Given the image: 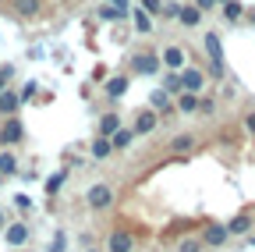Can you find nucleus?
Wrapping results in <instances>:
<instances>
[{"instance_id": "obj_5", "label": "nucleus", "mask_w": 255, "mask_h": 252, "mask_svg": "<svg viewBox=\"0 0 255 252\" xmlns=\"http://www.w3.org/2000/svg\"><path fill=\"white\" fill-rule=\"evenodd\" d=\"M128 124L135 128V135H138V139H149V135L159 128V124H163V117H159V110H152V107H138V110L131 114V121H128Z\"/></svg>"}, {"instance_id": "obj_30", "label": "nucleus", "mask_w": 255, "mask_h": 252, "mask_svg": "<svg viewBox=\"0 0 255 252\" xmlns=\"http://www.w3.org/2000/svg\"><path fill=\"white\" fill-rule=\"evenodd\" d=\"M100 18H103V21H121V18H124V11H121V7H114V4H103V7H100Z\"/></svg>"}, {"instance_id": "obj_28", "label": "nucleus", "mask_w": 255, "mask_h": 252, "mask_svg": "<svg viewBox=\"0 0 255 252\" xmlns=\"http://www.w3.org/2000/svg\"><path fill=\"white\" fill-rule=\"evenodd\" d=\"M14 75H18V68H14V64H0V92H4V89H11Z\"/></svg>"}, {"instance_id": "obj_31", "label": "nucleus", "mask_w": 255, "mask_h": 252, "mask_svg": "<svg viewBox=\"0 0 255 252\" xmlns=\"http://www.w3.org/2000/svg\"><path fill=\"white\" fill-rule=\"evenodd\" d=\"M138 7L149 14H163V0H138Z\"/></svg>"}, {"instance_id": "obj_14", "label": "nucleus", "mask_w": 255, "mask_h": 252, "mask_svg": "<svg viewBox=\"0 0 255 252\" xmlns=\"http://www.w3.org/2000/svg\"><path fill=\"white\" fill-rule=\"evenodd\" d=\"M206 21V11L191 0V4H181V14H177V25L181 28H195V25H202Z\"/></svg>"}, {"instance_id": "obj_22", "label": "nucleus", "mask_w": 255, "mask_h": 252, "mask_svg": "<svg viewBox=\"0 0 255 252\" xmlns=\"http://www.w3.org/2000/svg\"><path fill=\"white\" fill-rule=\"evenodd\" d=\"M159 89H167L170 96L177 100L181 92H184V82H181V71H163V82H159Z\"/></svg>"}, {"instance_id": "obj_3", "label": "nucleus", "mask_w": 255, "mask_h": 252, "mask_svg": "<svg viewBox=\"0 0 255 252\" xmlns=\"http://www.w3.org/2000/svg\"><path fill=\"white\" fill-rule=\"evenodd\" d=\"M138 249V235L128 224H114L103 238V252H135Z\"/></svg>"}, {"instance_id": "obj_4", "label": "nucleus", "mask_w": 255, "mask_h": 252, "mask_svg": "<svg viewBox=\"0 0 255 252\" xmlns=\"http://www.w3.org/2000/svg\"><path fill=\"white\" fill-rule=\"evenodd\" d=\"M28 139V128L21 117H0V149H21Z\"/></svg>"}, {"instance_id": "obj_9", "label": "nucleus", "mask_w": 255, "mask_h": 252, "mask_svg": "<svg viewBox=\"0 0 255 252\" xmlns=\"http://www.w3.org/2000/svg\"><path fill=\"white\" fill-rule=\"evenodd\" d=\"M28 238H32V228L25 220H11L4 228V245L7 249H28Z\"/></svg>"}, {"instance_id": "obj_2", "label": "nucleus", "mask_w": 255, "mask_h": 252, "mask_svg": "<svg viewBox=\"0 0 255 252\" xmlns=\"http://www.w3.org/2000/svg\"><path fill=\"white\" fill-rule=\"evenodd\" d=\"M128 71L142 75V78H152V75L163 71V57H159V50H135L131 60H128Z\"/></svg>"}, {"instance_id": "obj_26", "label": "nucleus", "mask_w": 255, "mask_h": 252, "mask_svg": "<svg viewBox=\"0 0 255 252\" xmlns=\"http://www.w3.org/2000/svg\"><path fill=\"white\" fill-rule=\"evenodd\" d=\"M241 132H245L248 139H255V107L241 110Z\"/></svg>"}, {"instance_id": "obj_18", "label": "nucleus", "mask_w": 255, "mask_h": 252, "mask_svg": "<svg viewBox=\"0 0 255 252\" xmlns=\"http://www.w3.org/2000/svg\"><path fill=\"white\" fill-rule=\"evenodd\" d=\"M199 110H202V96H195V92H181V96H177V114L199 117Z\"/></svg>"}, {"instance_id": "obj_20", "label": "nucleus", "mask_w": 255, "mask_h": 252, "mask_svg": "<svg viewBox=\"0 0 255 252\" xmlns=\"http://www.w3.org/2000/svg\"><path fill=\"white\" fill-rule=\"evenodd\" d=\"M128 85H131V78H128V75H114V78L103 85V96H107V100H121L124 92H128Z\"/></svg>"}, {"instance_id": "obj_32", "label": "nucleus", "mask_w": 255, "mask_h": 252, "mask_svg": "<svg viewBox=\"0 0 255 252\" xmlns=\"http://www.w3.org/2000/svg\"><path fill=\"white\" fill-rule=\"evenodd\" d=\"M177 14H181V4H170V0H167V4H163V18H174L177 21Z\"/></svg>"}, {"instance_id": "obj_15", "label": "nucleus", "mask_w": 255, "mask_h": 252, "mask_svg": "<svg viewBox=\"0 0 255 252\" xmlns=\"http://www.w3.org/2000/svg\"><path fill=\"white\" fill-rule=\"evenodd\" d=\"M7 7L14 11V18L32 21V18H39V11H43V0H11Z\"/></svg>"}, {"instance_id": "obj_11", "label": "nucleus", "mask_w": 255, "mask_h": 252, "mask_svg": "<svg viewBox=\"0 0 255 252\" xmlns=\"http://www.w3.org/2000/svg\"><path fill=\"white\" fill-rule=\"evenodd\" d=\"M121 128H124V117H121V110H103L100 117H96V135H107V139H114Z\"/></svg>"}, {"instance_id": "obj_33", "label": "nucleus", "mask_w": 255, "mask_h": 252, "mask_svg": "<svg viewBox=\"0 0 255 252\" xmlns=\"http://www.w3.org/2000/svg\"><path fill=\"white\" fill-rule=\"evenodd\" d=\"M21 96H25V100H32V96H36V82H28V85L21 89Z\"/></svg>"}, {"instance_id": "obj_17", "label": "nucleus", "mask_w": 255, "mask_h": 252, "mask_svg": "<svg viewBox=\"0 0 255 252\" xmlns=\"http://www.w3.org/2000/svg\"><path fill=\"white\" fill-rule=\"evenodd\" d=\"M227 228H231V235H234V238L252 235V228H255V213H234V217L227 220Z\"/></svg>"}, {"instance_id": "obj_1", "label": "nucleus", "mask_w": 255, "mask_h": 252, "mask_svg": "<svg viewBox=\"0 0 255 252\" xmlns=\"http://www.w3.org/2000/svg\"><path fill=\"white\" fill-rule=\"evenodd\" d=\"M117 199H121V188L114 185V181H92L85 192H82V203H85V210L89 213H96V217H103V213H110L114 206H117Z\"/></svg>"}, {"instance_id": "obj_8", "label": "nucleus", "mask_w": 255, "mask_h": 252, "mask_svg": "<svg viewBox=\"0 0 255 252\" xmlns=\"http://www.w3.org/2000/svg\"><path fill=\"white\" fill-rule=\"evenodd\" d=\"M181 82H184V92H195V96H206V89H209V75L202 64H188L181 71Z\"/></svg>"}, {"instance_id": "obj_6", "label": "nucleus", "mask_w": 255, "mask_h": 252, "mask_svg": "<svg viewBox=\"0 0 255 252\" xmlns=\"http://www.w3.org/2000/svg\"><path fill=\"white\" fill-rule=\"evenodd\" d=\"M199 238L206 242V249H223L234 235H231V228L223 224V220H206V224L199 228Z\"/></svg>"}, {"instance_id": "obj_27", "label": "nucleus", "mask_w": 255, "mask_h": 252, "mask_svg": "<svg viewBox=\"0 0 255 252\" xmlns=\"http://www.w3.org/2000/svg\"><path fill=\"white\" fill-rule=\"evenodd\" d=\"M216 114H220V103L206 92V96H202V110H199V117H202V121H209V117H216Z\"/></svg>"}, {"instance_id": "obj_12", "label": "nucleus", "mask_w": 255, "mask_h": 252, "mask_svg": "<svg viewBox=\"0 0 255 252\" xmlns=\"http://www.w3.org/2000/svg\"><path fill=\"white\" fill-rule=\"evenodd\" d=\"M114 153H117L114 149V139H107V135H92L89 139V156H92L96 164H107Z\"/></svg>"}, {"instance_id": "obj_21", "label": "nucleus", "mask_w": 255, "mask_h": 252, "mask_svg": "<svg viewBox=\"0 0 255 252\" xmlns=\"http://www.w3.org/2000/svg\"><path fill=\"white\" fill-rule=\"evenodd\" d=\"M131 21H135V32H138V36H149L152 28H156V25H152V14H149V11H142V7H135V11H131Z\"/></svg>"}, {"instance_id": "obj_7", "label": "nucleus", "mask_w": 255, "mask_h": 252, "mask_svg": "<svg viewBox=\"0 0 255 252\" xmlns=\"http://www.w3.org/2000/svg\"><path fill=\"white\" fill-rule=\"evenodd\" d=\"M199 149V135L195 132H174L167 142H163V153L167 156H188Z\"/></svg>"}, {"instance_id": "obj_38", "label": "nucleus", "mask_w": 255, "mask_h": 252, "mask_svg": "<svg viewBox=\"0 0 255 252\" xmlns=\"http://www.w3.org/2000/svg\"><path fill=\"white\" fill-rule=\"evenodd\" d=\"M18 252H36V249H18Z\"/></svg>"}, {"instance_id": "obj_25", "label": "nucleus", "mask_w": 255, "mask_h": 252, "mask_svg": "<svg viewBox=\"0 0 255 252\" xmlns=\"http://www.w3.org/2000/svg\"><path fill=\"white\" fill-rule=\"evenodd\" d=\"M199 64L206 68L209 82H223V78H227V64H213V60H199Z\"/></svg>"}, {"instance_id": "obj_23", "label": "nucleus", "mask_w": 255, "mask_h": 252, "mask_svg": "<svg viewBox=\"0 0 255 252\" xmlns=\"http://www.w3.org/2000/svg\"><path fill=\"white\" fill-rule=\"evenodd\" d=\"M135 139H138V135H135V128H131V124H124V128L114 135V149H117V153L131 149V146H135Z\"/></svg>"}, {"instance_id": "obj_36", "label": "nucleus", "mask_w": 255, "mask_h": 252, "mask_svg": "<svg viewBox=\"0 0 255 252\" xmlns=\"http://www.w3.org/2000/svg\"><path fill=\"white\" fill-rule=\"evenodd\" d=\"M107 4H114V7H121V11H124V7H128V0H107Z\"/></svg>"}, {"instance_id": "obj_34", "label": "nucleus", "mask_w": 255, "mask_h": 252, "mask_svg": "<svg viewBox=\"0 0 255 252\" xmlns=\"http://www.w3.org/2000/svg\"><path fill=\"white\" fill-rule=\"evenodd\" d=\"M195 4H199V7H202V11H213V7H216V4H220V0H195Z\"/></svg>"}, {"instance_id": "obj_19", "label": "nucleus", "mask_w": 255, "mask_h": 252, "mask_svg": "<svg viewBox=\"0 0 255 252\" xmlns=\"http://www.w3.org/2000/svg\"><path fill=\"white\" fill-rule=\"evenodd\" d=\"M18 171H21L18 149H0V174H4V178H14Z\"/></svg>"}, {"instance_id": "obj_29", "label": "nucleus", "mask_w": 255, "mask_h": 252, "mask_svg": "<svg viewBox=\"0 0 255 252\" xmlns=\"http://www.w3.org/2000/svg\"><path fill=\"white\" fill-rule=\"evenodd\" d=\"M223 14H227V21H241L245 7L238 4V0H227V4H223Z\"/></svg>"}, {"instance_id": "obj_24", "label": "nucleus", "mask_w": 255, "mask_h": 252, "mask_svg": "<svg viewBox=\"0 0 255 252\" xmlns=\"http://www.w3.org/2000/svg\"><path fill=\"white\" fill-rule=\"evenodd\" d=\"M174 252H206V242L199 235H184V238H177Z\"/></svg>"}, {"instance_id": "obj_37", "label": "nucleus", "mask_w": 255, "mask_h": 252, "mask_svg": "<svg viewBox=\"0 0 255 252\" xmlns=\"http://www.w3.org/2000/svg\"><path fill=\"white\" fill-rule=\"evenodd\" d=\"M248 21H252V25H255V11H248Z\"/></svg>"}, {"instance_id": "obj_35", "label": "nucleus", "mask_w": 255, "mask_h": 252, "mask_svg": "<svg viewBox=\"0 0 255 252\" xmlns=\"http://www.w3.org/2000/svg\"><path fill=\"white\" fill-rule=\"evenodd\" d=\"M7 224H11V220H7V213H4V206H0V231H4Z\"/></svg>"}, {"instance_id": "obj_16", "label": "nucleus", "mask_w": 255, "mask_h": 252, "mask_svg": "<svg viewBox=\"0 0 255 252\" xmlns=\"http://www.w3.org/2000/svg\"><path fill=\"white\" fill-rule=\"evenodd\" d=\"M202 50H206V60H213V64H223V39H220V32H209L202 36Z\"/></svg>"}, {"instance_id": "obj_10", "label": "nucleus", "mask_w": 255, "mask_h": 252, "mask_svg": "<svg viewBox=\"0 0 255 252\" xmlns=\"http://www.w3.org/2000/svg\"><path fill=\"white\" fill-rule=\"evenodd\" d=\"M159 57H163V68L167 71H184L188 68V50L181 43H167L163 50H159Z\"/></svg>"}, {"instance_id": "obj_13", "label": "nucleus", "mask_w": 255, "mask_h": 252, "mask_svg": "<svg viewBox=\"0 0 255 252\" xmlns=\"http://www.w3.org/2000/svg\"><path fill=\"white\" fill-rule=\"evenodd\" d=\"M21 107H25L21 89H4V92H0V117H18Z\"/></svg>"}, {"instance_id": "obj_39", "label": "nucleus", "mask_w": 255, "mask_h": 252, "mask_svg": "<svg viewBox=\"0 0 255 252\" xmlns=\"http://www.w3.org/2000/svg\"><path fill=\"white\" fill-rule=\"evenodd\" d=\"M4 4H11V0H0V7H4Z\"/></svg>"}, {"instance_id": "obj_40", "label": "nucleus", "mask_w": 255, "mask_h": 252, "mask_svg": "<svg viewBox=\"0 0 255 252\" xmlns=\"http://www.w3.org/2000/svg\"><path fill=\"white\" fill-rule=\"evenodd\" d=\"M0 181H4V174H0Z\"/></svg>"}]
</instances>
